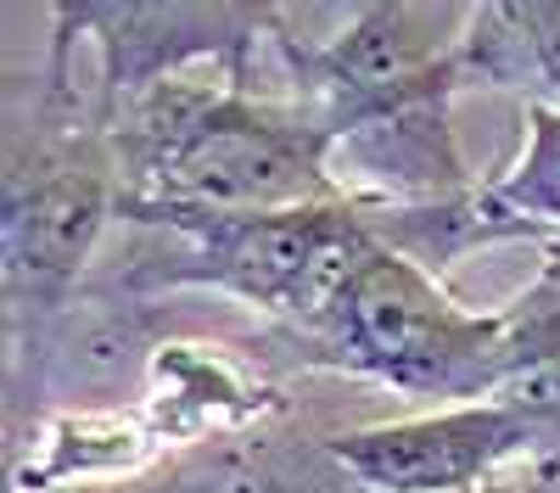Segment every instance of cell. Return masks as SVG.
<instances>
[{
  "label": "cell",
  "instance_id": "7a4b0ae2",
  "mask_svg": "<svg viewBox=\"0 0 560 493\" xmlns=\"http://www.w3.org/2000/svg\"><path fill=\"white\" fill-rule=\"evenodd\" d=\"M124 208L113 124L79 51L45 45L34 90L7 107V376H23L96 275V253Z\"/></svg>",
  "mask_w": 560,
  "mask_h": 493
},
{
  "label": "cell",
  "instance_id": "9c48e42d",
  "mask_svg": "<svg viewBox=\"0 0 560 493\" xmlns=\"http://www.w3.org/2000/svg\"><path fill=\"white\" fill-rule=\"evenodd\" d=\"M488 191L544 247L560 236V113L555 107H522V152L488 179Z\"/></svg>",
  "mask_w": 560,
  "mask_h": 493
},
{
  "label": "cell",
  "instance_id": "277c9868",
  "mask_svg": "<svg viewBox=\"0 0 560 493\" xmlns=\"http://www.w3.org/2000/svg\"><path fill=\"white\" fill-rule=\"evenodd\" d=\"M124 253L90 286L158 303L168 292H213L253 308L287 342L308 337L342 275L370 253L376 231L359 202H314L275 213L213 208H118Z\"/></svg>",
  "mask_w": 560,
  "mask_h": 493
},
{
  "label": "cell",
  "instance_id": "8992f818",
  "mask_svg": "<svg viewBox=\"0 0 560 493\" xmlns=\"http://www.w3.org/2000/svg\"><path fill=\"white\" fill-rule=\"evenodd\" d=\"M51 39L90 51V84L113 118L124 102L185 79L197 68L253 79V62L280 51L292 17L280 7H236V0H57L45 7Z\"/></svg>",
  "mask_w": 560,
  "mask_h": 493
},
{
  "label": "cell",
  "instance_id": "5b68a950",
  "mask_svg": "<svg viewBox=\"0 0 560 493\" xmlns=\"http://www.w3.org/2000/svg\"><path fill=\"white\" fill-rule=\"evenodd\" d=\"M303 365L376 382L398 398L477 403L510 376V314L471 308L427 263L393 253L382 236L342 275L308 337L287 342Z\"/></svg>",
  "mask_w": 560,
  "mask_h": 493
},
{
  "label": "cell",
  "instance_id": "30bf717a",
  "mask_svg": "<svg viewBox=\"0 0 560 493\" xmlns=\"http://www.w3.org/2000/svg\"><path fill=\"white\" fill-rule=\"evenodd\" d=\"M152 493H179V488H152Z\"/></svg>",
  "mask_w": 560,
  "mask_h": 493
},
{
  "label": "cell",
  "instance_id": "52a82bcc",
  "mask_svg": "<svg viewBox=\"0 0 560 493\" xmlns=\"http://www.w3.org/2000/svg\"><path fill=\"white\" fill-rule=\"evenodd\" d=\"M319 455L359 493H482L538 471V426L504 398L443 403L319 437Z\"/></svg>",
  "mask_w": 560,
  "mask_h": 493
},
{
  "label": "cell",
  "instance_id": "6da1fadb",
  "mask_svg": "<svg viewBox=\"0 0 560 493\" xmlns=\"http://www.w3.org/2000/svg\"><path fill=\"white\" fill-rule=\"evenodd\" d=\"M465 7H359L325 39H280L287 90L331 141L337 191L364 208H438L482 191L454 134Z\"/></svg>",
  "mask_w": 560,
  "mask_h": 493
},
{
  "label": "cell",
  "instance_id": "ba28073f",
  "mask_svg": "<svg viewBox=\"0 0 560 493\" xmlns=\"http://www.w3.org/2000/svg\"><path fill=\"white\" fill-rule=\"evenodd\" d=\"M459 96H516L522 107L560 113V0H488L465 7L454 39Z\"/></svg>",
  "mask_w": 560,
  "mask_h": 493
},
{
  "label": "cell",
  "instance_id": "3957f363",
  "mask_svg": "<svg viewBox=\"0 0 560 493\" xmlns=\"http://www.w3.org/2000/svg\"><path fill=\"white\" fill-rule=\"evenodd\" d=\"M124 208L275 213L342 202L331 141L292 96H264L247 79H168L113 118Z\"/></svg>",
  "mask_w": 560,
  "mask_h": 493
}]
</instances>
